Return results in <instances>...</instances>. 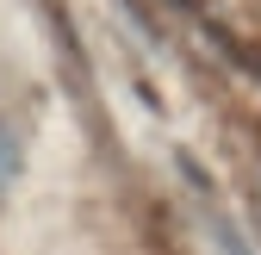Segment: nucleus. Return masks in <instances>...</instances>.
<instances>
[{"mask_svg":"<svg viewBox=\"0 0 261 255\" xmlns=\"http://www.w3.org/2000/svg\"><path fill=\"white\" fill-rule=\"evenodd\" d=\"M13 181H19V137L0 124V199L13 193Z\"/></svg>","mask_w":261,"mask_h":255,"instance_id":"1","label":"nucleus"}]
</instances>
